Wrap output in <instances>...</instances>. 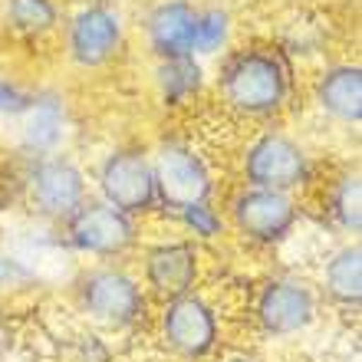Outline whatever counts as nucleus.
I'll return each instance as SVG.
<instances>
[{
  "label": "nucleus",
  "mask_w": 362,
  "mask_h": 362,
  "mask_svg": "<svg viewBox=\"0 0 362 362\" xmlns=\"http://www.w3.org/2000/svg\"><path fill=\"white\" fill-rule=\"evenodd\" d=\"M211 76L204 59L198 57H178V59H155L152 63V89L155 103L168 115L188 112L208 95Z\"/></svg>",
  "instance_id": "18"
},
{
  "label": "nucleus",
  "mask_w": 362,
  "mask_h": 362,
  "mask_svg": "<svg viewBox=\"0 0 362 362\" xmlns=\"http://www.w3.org/2000/svg\"><path fill=\"white\" fill-rule=\"evenodd\" d=\"M211 362H260V359L254 353H247V349H230V353L224 349L218 359H211Z\"/></svg>",
  "instance_id": "26"
},
{
  "label": "nucleus",
  "mask_w": 362,
  "mask_h": 362,
  "mask_svg": "<svg viewBox=\"0 0 362 362\" xmlns=\"http://www.w3.org/2000/svg\"><path fill=\"white\" fill-rule=\"evenodd\" d=\"M13 125V158L63 152L73 135V103L59 86H37L30 109Z\"/></svg>",
  "instance_id": "14"
},
{
  "label": "nucleus",
  "mask_w": 362,
  "mask_h": 362,
  "mask_svg": "<svg viewBox=\"0 0 362 362\" xmlns=\"http://www.w3.org/2000/svg\"><path fill=\"white\" fill-rule=\"evenodd\" d=\"M89 185H93L95 198L119 208L129 218L145 221V224L158 218V194H155L148 142L125 139V142L109 145L89 168Z\"/></svg>",
  "instance_id": "10"
},
{
  "label": "nucleus",
  "mask_w": 362,
  "mask_h": 362,
  "mask_svg": "<svg viewBox=\"0 0 362 362\" xmlns=\"http://www.w3.org/2000/svg\"><path fill=\"white\" fill-rule=\"evenodd\" d=\"M145 234H148L145 221L129 218L95 194H89L57 228L63 254L86 260V264H132Z\"/></svg>",
  "instance_id": "8"
},
{
  "label": "nucleus",
  "mask_w": 362,
  "mask_h": 362,
  "mask_svg": "<svg viewBox=\"0 0 362 362\" xmlns=\"http://www.w3.org/2000/svg\"><path fill=\"white\" fill-rule=\"evenodd\" d=\"M323 310L326 306L316 293V284L293 270L264 274L247 296L250 329L264 343H286L306 336L320 323Z\"/></svg>",
  "instance_id": "6"
},
{
  "label": "nucleus",
  "mask_w": 362,
  "mask_h": 362,
  "mask_svg": "<svg viewBox=\"0 0 362 362\" xmlns=\"http://www.w3.org/2000/svg\"><path fill=\"white\" fill-rule=\"evenodd\" d=\"M238 20L234 10L221 0H198L194 10V40H191V53L198 59H218L224 57L234 43H238Z\"/></svg>",
  "instance_id": "20"
},
{
  "label": "nucleus",
  "mask_w": 362,
  "mask_h": 362,
  "mask_svg": "<svg viewBox=\"0 0 362 362\" xmlns=\"http://www.w3.org/2000/svg\"><path fill=\"white\" fill-rule=\"evenodd\" d=\"M17 208H23V181H20V162L7 152L0 155V218Z\"/></svg>",
  "instance_id": "24"
},
{
  "label": "nucleus",
  "mask_w": 362,
  "mask_h": 362,
  "mask_svg": "<svg viewBox=\"0 0 362 362\" xmlns=\"http://www.w3.org/2000/svg\"><path fill=\"white\" fill-rule=\"evenodd\" d=\"M306 103L320 122L359 132L362 125V63L359 59H323L306 79Z\"/></svg>",
  "instance_id": "13"
},
{
  "label": "nucleus",
  "mask_w": 362,
  "mask_h": 362,
  "mask_svg": "<svg viewBox=\"0 0 362 362\" xmlns=\"http://www.w3.org/2000/svg\"><path fill=\"white\" fill-rule=\"evenodd\" d=\"M40 284V270L27 254L0 247V293H13V290H27Z\"/></svg>",
  "instance_id": "22"
},
{
  "label": "nucleus",
  "mask_w": 362,
  "mask_h": 362,
  "mask_svg": "<svg viewBox=\"0 0 362 362\" xmlns=\"http://www.w3.org/2000/svg\"><path fill=\"white\" fill-rule=\"evenodd\" d=\"M17 162L23 181V208L37 224L59 228L93 194L89 168L69 148L37 155V158H17Z\"/></svg>",
  "instance_id": "11"
},
{
  "label": "nucleus",
  "mask_w": 362,
  "mask_h": 362,
  "mask_svg": "<svg viewBox=\"0 0 362 362\" xmlns=\"http://www.w3.org/2000/svg\"><path fill=\"white\" fill-rule=\"evenodd\" d=\"M165 228L178 230L185 238H191L201 247H218L228 240V221H224V211H221V201H194V204H185L175 214L162 221Z\"/></svg>",
  "instance_id": "21"
},
{
  "label": "nucleus",
  "mask_w": 362,
  "mask_h": 362,
  "mask_svg": "<svg viewBox=\"0 0 362 362\" xmlns=\"http://www.w3.org/2000/svg\"><path fill=\"white\" fill-rule=\"evenodd\" d=\"M316 293L323 306L343 316H359L362 310V244L359 240H339L323 254V264L316 270Z\"/></svg>",
  "instance_id": "17"
},
{
  "label": "nucleus",
  "mask_w": 362,
  "mask_h": 362,
  "mask_svg": "<svg viewBox=\"0 0 362 362\" xmlns=\"http://www.w3.org/2000/svg\"><path fill=\"white\" fill-rule=\"evenodd\" d=\"M155 172V194H158V218L165 221L185 204L194 201H221V175L191 135L168 132L148 145Z\"/></svg>",
  "instance_id": "7"
},
{
  "label": "nucleus",
  "mask_w": 362,
  "mask_h": 362,
  "mask_svg": "<svg viewBox=\"0 0 362 362\" xmlns=\"http://www.w3.org/2000/svg\"><path fill=\"white\" fill-rule=\"evenodd\" d=\"M208 93L224 115L244 125H280L296 109L300 63L274 37H250L218 57Z\"/></svg>",
  "instance_id": "1"
},
{
  "label": "nucleus",
  "mask_w": 362,
  "mask_h": 362,
  "mask_svg": "<svg viewBox=\"0 0 362 362\" xmlns=\"http://www.w3.org/2000/svg\"><path fill=\"white\" fill-rule=\"evenodd\" d=\"M132 267L152 296V303H165L175 296L204 290L208 247L168 228L165 234H145L142 247L132 257Z\"/></svg>",
  "instance_id": "12"
},
{
  "label": "nucleus",
  "mask_w": 362,
  "mask_h": 362,
  "mask_svg": "<svg viewBox=\"0 0 362 362\" xmlns=\"http://www.w3.org/2000/svg\"><path fill=\"white\" fill-rule=\"evenodd\" d=\"M63 57L76 73H103L129 49V20L115 0H79L59 27Z\"/></svg>",
  "instance_id": "9"
},
{
  "label": "nucleus",
  "mask_w": 362,
  "mask_h": 362,
  "mask_svg": "<svg viewBox=\"0 0 362 362\" xmlns=\"http://www.w3.org/2000/svg\"><path fill=\"white\" fill-rule=\"evenodd\" d=\"M33 89L37 86H30L23 79L0 73V119L4 122H17L33 103Z\"/></svg>",
  "instance_id": "23"
},
{
  "label": "nucleus",
  "mask_w": 362,
  "mask_h": 362,
  "mask_svg": "<svg viewBox=\"0 0 362 362\" xmlns=\"http://www.w3.org/2000/svg\"><path fill=\"white\" fill-rule=\"evenodd\" d=\"M152 339L172 362H211L228 346V326L221 306L204 290L155 303Z\"/></svg>",
  "instance_id": "5"
},
{
  "label": "nucleus",
  "mask_w": 362,
  "mask_h": 362,
  "mask_svg": "<svg viewBox=\"0 0 362 362\" xmlns=\"http://www.w3.org/2000/svg\"><path fill=\"white\" fill-rule=\"evenodd\" d=\"M313 198L316 221L326 230H333L339 240H359L362 234V172L359 165H326L313 191L306 194ZM303 198V201H306Z\"/></svg>",
  "instance_id": "15"
},
{
  "label": "nucleus",
  "mask_w": 362,
  "mask_h": 362,
  "mask_svg": "<svg viewBox=\"0 0 362 362\" xmlns=\"http://www.w3.org/2000/svg\"><path fill=\"white\" fill-rule=\"evenodd\" d=\"M69 300L83 323L105 336L152 329L155 303L132 264H83L69 280Z\"/></svg>",
  "instance_id": "2"
},
{
  "label": "nucleus",
  "mask_w": 362,
  "mask_h": 362,
  "mask_svg": "<svg viewBox=\"0 0 362 362\" xmlns=\"http://www.w3.org/2000/svg\"><path fill=\"white\" fill-rule=\"evenodd\" d=\"M221 211L228 221V238L238 240L240 250L274 254L296 238L306 221V201L296 194L250 185H230L221 194Z\"/></svg>",
  "instance_id": "4"
},
{
  "label": "nucleus",
  "mask_w": 362,
  "mask_h": 362,
  "mask_svg": "<svg viewBox=\"0 0 362 362\" xmlns=\"http://www.w3.org/2000/svg\"><path fill=\"white\" fill-rule=\"evenodd\" d=\"M194 10H198V0H152L145 7L139 30H142V43L152 63L155 59L194 57L191 53Z\"/></svg>",
  "instance_id": "16"
},
{
  "label": "nucleus",
  "mask_w": 362,
  "mask_h": 362,
  "mask_svg": "<svg viewBox=\"0 0 362 362\" xmlns=\"http://www.w3.org/2000/svg\"><path fill=\"white\" fill-rule=\"evenodd\" d=\"M73 359L76 362H115V349L109 343V336L99 329H83L73 339Z\"/></svg>",
  "instance_id": "25"
},
{
  "label": "nucleus",
  "mask_w": 362,
  "mask_h": 362,
  "mask_svg": "<svg viewBox=\"0 0 362 362\" xmlns=\"http://www.w3.org/2000/svg\"><path fill=\"white\" fill-rule=\"evenodd\" d=\"M63 17V0H0V23L20 43H43L59 37Z\"/></svg>",
  "instance_id": "19"
},
{
  "label": "nucleus",
  "mask_w": 362,
  "mask_h": 362,
  "mask_svg": "<svg viewBox=\"0 0 362 362\" xmlns=\"http://www.w3.org/2000/svg\"><path fill=\"white\" fill-rule=\"evenodd\" d=\"M326 162L313 145L300 132H290L280 125H260L244 139L234 158V185H250V188H270L306 198L313 185L320 181Z\"/></svg>",
  "instance_id": "3"
}]
</instances>
